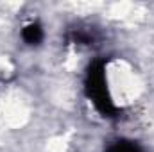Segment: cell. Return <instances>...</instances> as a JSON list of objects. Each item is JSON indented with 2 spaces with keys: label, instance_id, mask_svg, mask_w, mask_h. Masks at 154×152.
<instances>
[{
  "label": "cell",
  "instance_id": "1",
  "mask_svg": "<svg viewBox=\"0 0 154 152\" xmlns=\"http://www.w3.org/2000/svg\"><path fill=\"white\" fill-rule=\"evenodd\" d=\"M84 91H86V97L95 106V109L102 116H108V118L115 116L116 108L108 90L106 66L102 61H93L88 66L86 77H84Z\"/></svg>",
  "mask_w": 154,
  "mask_h": 152
},
{
  "label": "cell",
  "instance_id": "2",
  "mask_svg": "<svg viewBox=\"0 0 154 152\" xmlns=\"http://www.w3.org/2000/svg\"><path fill=\"white\" fill-rule=\"evenodd\" d=\"M22 38L29 45H39L43 41V27L38 22H32V23L25 25L23 31H22Z\"/></svg>",
  "mask_w": 154,
  "mask_h": 152
},
{
  "label": "cell",
  "instance_id": "3",
  "mask_svg": "<svg viewBox=\"0 0 154 152\" xmlns=\"http://www.w3.org/2000/svg\"><path fill=\"white\" fill-rule=\"evenodd\" d=\"M108 152H143V149L134 143V141H129V140H120V141H115Z\"/></svg>",
  "mask_w": 154,
  "mask_h": 152
}]
</instances>
